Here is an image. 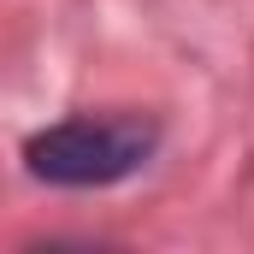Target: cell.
<instances>
[{
  "mask_svg": "<svg viewBox=\"0 0 254 254\" xmlns=\"http://www.w3.org/2000/svg\"><path fill=\"white\" fill-rule=\"evenodd\" d=\"M160 130L148 119H65V125L42 130L24 160L42 184H60V190H101V184H119L130 178L148 154H154Z\"/></svg>",
  "mask_w": 254,
  "mask_h": 254,
  "instance_id": "obj_1",
  "label": "cell"
}]
</instances>
